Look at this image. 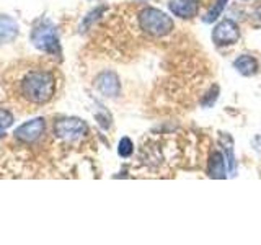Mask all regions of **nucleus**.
I'll list each match as a JSON object with an SVG mask.
<instances>
[{
    "label": "nucleus",
    "instance_id": "obj_1",
    "mask_svg": "<svg viewBox=\"0 0 261 245\" xmlns=\"http://www.w3.org/2000/svg\"><path fill=\"white\" fill-rule=\"evenodd\" d=\"M56 79L49 70H30L20 82V93L30 103L43 105L53 98Z\"/></svg>",
    "mask_w": 261,
    "mask_h": 245
},
{
    "label": "nucleus",
    "instance_id": "obj_2",
    "mask_svg": "<svg viewBox=\"0 0 261 245\" xmlns=\"http://www.w3.org/2000/svg\"><path fill=\"white\" fill-rule=\"evenodd\" d=\"M139 27L150 36H167L175 28V23L170 16L159 8H144L139 13Z\"/></svg>",
    "mask_w": 261,
    "mask_h": 245
},
{
    "label": "nucleus",
    "instance_id": "obj_3",
    "mask_svg": "<svg viewBox=\"0 0 261 245\" xmlns=\"http://www.w3.org/2000/svg\"><path fill=\"white\" fill-rule=\"evenodd\" d=\"M31 43L36 49L43 51L49 56H57L61 57V43H59V36H57V31L54 28V24L51 21H41L36 24L35 30L31 33Z\"/></svg>",
    "mask_w": 261,
    "mask_h": 245
},
{
    "label": "nucleus",
    "instance_id": "obj_4",
    "mask_svg": "<svg viewBox=\"0 0 261 245\" xmlns=\"http://www.w3.org/2000/svg\"><path fill=\"white\" fill-rule=\"evenodd\" d=\"M88 133V126L84 119L62 118L54 122V134L64 141H77Z\"/></svg>",
    "mask_w": 261,
    "mask_h": 245
},
{
    "label": "nucleus",
    "instance_id": "obj_5",
    "mask_svg": "<svg viewBox=\"0 0 261 245\" xmlns=\"http://www.w3.org/2000/svg\"><path fill=\"white\" fill-rule=\"evenodd\" d=\"M240 38L239 27L232 20H222L216 24L214 31H212V43L216 46H230L235 44Z\"/></svg>",
    "mask_w": 261,
    "mask_h": 245
},
{
    "label": "nucleus",
    "instance_id": "obj_6",
    "mask_svg": "<svg viewBox=\"0 0 261 245\" xmlns=\"http://www.w3.org/2000/svg\"><path fill=\"white\" fill-rule=\"evenodd\" d=\"M44 131H46L44 118H35L28 122H24L20 128H16L13 136L16 141H20L23 144H33L44 134Z\"/></svg>",
    "mask_w": 261,
    "mask_h": 245
},
{
    "label": "nucleus",
    "instance_id": "obj_7",
    "mask_svg": "<svg viewBox=\"0 0 261 245\" xmlns=\"http://www.w3.org/2000/svg\"><path fill=\"white\" fill-rule=\"evenodd\" d=\"M95 85H96L98 90H100V93H103L105 96H110V98L118 96L119 92H121L119 77L111 70L100 74V76H98L96 80H95Z\"/></svg>",
    "mask_w": 261,
    "mask_h": 245
},
{
    "label": "nucleus",
    "instance_id": "obj_8",
    "mask_svg": "<svg viewBox=\"0 0 261 245\" xmlns=\"http://www.w3.org/2000/svg\"><path fill=\"white\" fill-rule=\"evenodd\" d=\"M170 12L179 16V18H194L199 12L198 0H171L168 4Z\"/></svg>",
    "mask_w": 261,
    "mask_h": 245
},
{
    "label": "nucleus",
    "instance_id": "obj_9",
    "mask_svg": "<svg viewBox=\"0 0 261 245\" xmlns=\"http://www.w3.org/2000/svg\"><path fill=\"white\" fill-rule=\"evenodd\" d=\"M18 36V24L12 16L0 15V43L7 44Z\"/></svg>",
    "mask_w": 261,
    "mask_h": 245
},
{
    "label": "nucleus",
    "instance_id": "obj_10",
    "mask_svg": "<svg viewBox=\"0 0 261 245\" xmlns=\"http://www.w3.org/2000/svg\"><path fill=\"white\" fill-rule=\"evenodd\" d=\"M233 67L237 72L242 74L245 77L255 76L258 72V64L255 61V57H251V56H240L239 59L233 61Z\"/></svg>",
    "mask_w": 261,
    "mask_h": 245
},
{
    "label": "nucleus",
    "instance_id": "obj_11",
    "mask_svg": "<svg viewBox=\"0 0 261 245\" xmlns=\"http://www.w3.org/2000/svg\"><path fill=\"white\" fill-rule=\"evenodd\" d=\"M209 177L211 178H227L225 174V160L224 155L220 152H212L211 159H209Z\"/></svg>",
    "mask_w": 261,
    "mask_h": 245
},
{
    "label": "nucleus",
    "instance_id": "obj_12",
    "mask_svg": "<svg viewBox=\"0 0 261 245\" xmlns=\"http://www.w3.org/2000/svg\"><path fill=\"white\" fill-rule=\"evenodd\" d=\"M220 144L224 147L225 152V160L228 162V168H230V174L235 175L237 172V162H235V154H233V141L228 134H220Z\"/></svg>",
    "mask_w": 261,
    "mask_h": 245
},
{
    "label": "nucleus",
    "instance_id": "obj_13",
    "mask_svg": "<svg viewBox=\"0 0 261 245\" xmlns=\"http://www.w3.org/2000/svg\"><path fill=\"white\" fill-rule=\"evenodd\" d=\"M228 4V0H216V4L212 5V8L207 12V15L204 16V21L206 23H212V21H216L220 15H222V12L225 10V7Z\"/></svg>",
    "mask_w": 261,
    "mask_h": 245
},
{
    "label": "nucleus",
    "instance_id": "obj_14",
    "mask_svg": "<svg viewBox=\"0 0 261 245\" xmlns=\"http://www.w3.org/2000/svg\"><path fill=\"white\" fill-rule=\"evenodd\" d=\"M106 10V8L105 7H98V8H95V10H92V12H90L87 16H85V18H84V23H82V27H80V30L82 31H85L87 28H90V27H92V24L98 20V18H100V16H101V13Z\"/></svg>",
    "mask_w": 261,
    "mask_h": 245
},
{
    "label": "nucleus",
    "instance_id": "obj_15",
    "mask_svg": "<svg viewBox=\"0 0 261 245\" xmlns=\"http://www.w3.org/2000/svg\"><path fill=\"white\" fill-rule=\"evenodd\" d=\"M134 152V144L133 141H130L129 137H122L119 141V145H118V154L121 155V157H130Z\"/></svg>",
    "mask_w": 261,
    "mask_h": 245
},
{
    "label": "nucleus",
    "instance_id": "obj_16",
    "mask_svg": "<svg viewBox=\"0 0 261 245\" xmlns=\"http://www.w3.org/2000/svg\"><path fill=\"white\" fill-rule=\"evenodd\" d=\"M13 113L12 111H8L5 108H0V136H2V133L5 129H8L12 125H13Z\"/></svg>",
    "mask_w": 261,
    "mask_h": 245
},
{
    "label": "nucleus",
    "instance_id": "obj_17",
    "mask_svg": "<svg viewBox=\"0 0 261 245\" xmlns=\"http://www.w3.org/2000/svg\"><path fill=\"white\" fill-rule=\"evenodd\" d=\"M217 96H219V87H217V85H214V87H212V88L209 90L207 96L202 100V106H206V108H209L211 105H214V103H216Z\"/></svg>",
    "mask_w": 261,
    "mask_h": 245
}]
</instances>
